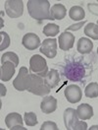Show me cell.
<instances>
[{
    "label": "cell",
    "mask_w": 98,
    "mask_h": 130,
    "mask_svg": "<svg viewBox=\"0 0 98 130\" xmlns=\"http://www.w3.org/2000/svg\"><path fill=\"white\" fill-rule=\"evenodd\" d=\"M28 11L31 17L37 20H51L50 17V3L48 0H29L28 1Z\"/></svg>",
    "instance_id": "obj_1"
},
{
    "label": "cell",
    "mask_w": 98,
    "mask_h": 130,
    "mask_svg": "<svg viewBox=\"0 0 98 130\" xmlns=\"http://www.w3.org/2000/svg\"><path fill=\"white\" fill-rule=\"evenodd\" d=\"M27 91L36 96H46L50 93V88L45 84L43 77L31 73V82Z\"/></svg>",
    "instance_id": "obj_2"
},
{
    "label": "cell",
    "mask_w": 98,
    "mask_h": 130,
    "mask_svg": "<svg viewBox=\"0 0 98 130\" xmlns=\"http://www.w3.org/2000/svg\"><path fill=\"white\" fill-rule=\"evenodd\" d=\"M30 72L44 77L48 72L46 60L38 54H34L30 60Z\"/></svg>",
    "instance_id": "obj_3"
},
{
    "label": "cell",
    "mask_w": 98,
    "mask_h": 130,
    "mask_svg": "<svg viewBox=\"0 0 98 130\" xmlns=\"http://www.w3.org/2000/svg\"><path fill=\"white\" fill-rule=\"evenodd\" d=\"M31 82V73L28 71V69L26 67H21L19 74L15 78V80L13 81V86L17 91H27L29 88Z\"/></svg>",
    "instance_id": "obj_4"
},
{
    "label": "cell",
    "mask_w": 98,
    "mask_h": 130,
    "mask_svg": "<svg viewBox=\"0 0 98 130\" xmlns=\"http://www.w3.org/2000/svg\"><path fill=\"white\" fill-rule=\"evenodd\" d=\"M5 11L10 18H19L24 13V3L22 0H7L5 1Z\"/></svg>",
    "instance_id": "obj_5"
},
{
    "label": "cell",
    "mask_w": 98,
    "mask_h": 130,
    "mask_svg": "<svg viewBox=\"0 0 98 130\" xmlns=\"http://www.w3.org/2000/svg\"><path fill=\"white\" fill-rule=\"evenodd\" d=\"M40 52L50 59L54 58L57 54V41L55 39L44 40L41 44Z\"/></svg>",
    "instance_id": "obj_6"
},
{
    "label": "cell",
    "mask_w": 98,
    "mask_h": 130,
    "mask_svg": "<svg viewBox=\"0 0 98 130\" xmlns=\"http://www.w3.org/2000/svg\"><path fill=\"white\" fill-rule=\"evenodd\" d=\"M65 97L67 101L71 104H77L79 103L82 97V89L77 85H70L68 86L64 91Z\"/></svg>",
    "instance_id": "obj_7"
},
{
    "label": "cell",
    "mask_w": 98,
    "mask_h": 130,
    "mask_svg": "<svg viewBox=\"0 0 98 130\" xmlns=\"http://www.w3.org/2000/svg\"><path fill=\"white\" fill-rule=\"evenodd\" d=\"M5 123L9 129H24L23 126V119L20 113L12 112L5 117Z\"/></svg>",
    "instance_id": "obj_8"
},
{
    "label": "cell",
    "mask_w": 98,
    "mask_h": 130,
    "mask_svg": "<svg viewBox=\"0 0 98 130\" xmlns=\"http://www.w3.org/2000/svg\"><path fill=\"white\" fill-rule=\"evenodd\" d=\"M75 43V36L69 32H62L59 36V47L62 50H69L74 46Z\"/></svg>",
    "instance_id": "obj_9"
},
{
    "label": "cell",
    "mask_w": 98,
    "mask_h": 130,
    "mask_svg": "<svg viewBox=\"0 0 98 130\" xmlns=\"http://www.w3.org/2000/svg\"><path fill=\"white\" fill-rule=\"evenodd\" d=\"M22 42H23V45L29 50H34L40 45L39 38L33 32L26 34L23 38Z\"/></svg>",
    "instance_id": "obj_10"
},
{
    "label": "cell",
    "mask_w": 98,
    "mask_h": 130,
    "mask_svg": "<svg viewBox=\"0 0 98 130\" xmlns=\"http://www.w3.org/2000/svg\"><path fill=\"white\" fill-rule=\"evenodd\" d=\"M15 68L16 66L12 62H5L1 65L0 68V79L1 81L8 82L12 79V77L15 74Z\"/></svg>",
    "instance_id": "obj_11"
},
{
    "label": "cell",
    "mask_w": 98,
    "mask_h": 130,
    "mask_svg": "<svg viewBox=\"0 0 98 130\" xmlns=\"http://www.w3.org/2000/svg\"><path fill=\"white\" fill-rule=\"evenodd\" d=\"M57 108V100L54 97H45L43 98L40 104V109L42 112L46 114L52 113Z\"/></svg>",
    "instance_id": "obj_12"
},
{
    "label": "cell",
    "mask_w": 98,
    "mask_h": 130,
    "mask_svg": "<svg viewBox=\"0 0 98 130\" xmlns=\"http://www.w3.org/2000/svg\"><path fill=\"white\" fill-rule=\"evenodd\" d=\"M64 123L67 129H73L74 125L79 121V116L77 114V110L74 108H67L64 112Z\"/></svg>",
    "instance_id": "obj_13"
},
{
    "label": "cell",
    "mask_w": 98,
    "mask_h": 130,
    "mask_svg": "<svg viewBox=\"0 0 98 130\" xmlns=\"http://www.w3.org/2000/svg\"><path fill=\"white\" fill-rule=\"evenodd\" d=\"M77 114L80 119L87 120L93 116V108L88 104H82L80 105L77 108Z\"/></svg>",
    "instance_id": "obj_14"
},
{
    "label": "cell",
    "mask_w": 98,
    "mask_h": 130,
    "mask_svg": "<svg viewBox=\"0 0 98 130\" xmlns=\"http://www.w3.org/2000/svg\"><path fill=\"white\" fill-rule=\"evenodd\" d=\"M44 78V82L45 84L48 86L50 89H53L59 84L60 81V76H59V72L55 69H51L50 71L47 72V74L43 77Z\"/></svg>",
    "instance_id": "obj_15"
},
{
    "label": "cell",
    "mask_w": 98,
    "mask_h": 130,
    "mask_svg": "<svg viewBox=\"0 0 98 130\" xmlns=\"http://www.w3.org/2000/svg\"><path fill=\"white\" fill-rule=\"evenodd\" d=\"M66 7L63 4H54L50 9L51 20H62L66 16Z\"/></svg>",
    "instance_id": "obj_16"
},
{
    "label": "cell",
    "mask_w": 98,
    "mask_h": 130,
    "mask_svg": "<svg viewBox=\"0 0 98 130\" xmlns=\"http://www.w3.org/2000/svg\"><path fill=\"white\" fill-rule=\"evenodd\" d=\"M78 51L82 54H86L91 52L93 48V42L87 38H81L78 41Z\"/></svg>",
    "instance_id": "obj_17"
},
{
    "label": "cell",
    "mask_w": 98,
    "mask_h": 130,
    "mask_svg": "<svg viewBox=\"0 0 98 130\" xmlns=\"http://www.w3.org/2000/svg\"><path fill=\"white\" fill-rule=\"evenodd\" d=\"M69 16L74 21H81L85 17V12L81 6H73L69 11Z\"/></svg>",
    "instance_id": "obj_18"
},
{
    "label": "cell",
    "mask_w": 98,
    "mask_h": 130,
    "mask_svg": "<svg viewBox=\"0 0 98 130\" xmlns=\"http://www.w3.org/2000/svg\"><path fill=\"white\" fill-rule=\"evenodd\" d=\"M84 34L92 40H98V26L94 23H88L84 27Z\"/></svg>",
    "instance_id": "obj_19"
},
{
    "label": "cell",
    "mask_w": 98,
    "mask_h": 130,
    "mask_svg": "<svg viewBox=\"0 0 98 130\" xmlns=\"http://www.w3.org/2000/svg\"><path fill=\"white\" fill-rule=\"evenodd\" d=\"M84 94L85 97L93 99V98L98 97V83L96 82H92L86 86V88L84 90Z\"/></svg>",
    "instance_id": "obj_20"
},
{
    "label": "cell",
    "mask_w": 98,
    "mask_h": 130,
    "mask_svg": "<svg viewBox=\"0 0 98 130\" xmlns=\"http://www.w3.org/2000/svg\"><path fill=\"white\" fill-rule=\"evenodd\" d=\"M59 31H60V27L58 25L49 23L44 27L43 35H45L46 37H55L59 34Z\"/></svg>",
    "instance_id": "obj_21"
},
{
    "label": "cell",
    "mask_w": 98,
    "mask_h": 130,
    "mask_svg": "<svg viewBox=\"0 0 98 130\" xmlns=\"http://www.w3.org/2000/svg\"><path fill=\"white\" fill-rule=\"evenodd\" d=\"M12 62L15 66L19 65V57L14 52H6L1 56V64L5 62Z\"/></svg>",
    "instance_id": "obj_22"
},
{
    "label": "cell",
    "mask_w": 98,
    "mask_h": 130,
    "mask_svg": "<svg viewBox=\"0 0 98 130\" xmlns=\"http://www.w3.org/2000/svg\"><path fill=\"white\" fill-rule=\"evenodd\" d=\"M24 123L28 126H35L37 124V117L34 112H26L24 114Z\"/></svg>",
    "instance_id": "obj_23"
},
{
    "label": "cell",
    "mask_w": 98,
    "mask_h": 130,
    "mask_svg": "<svg viewBox=\"0 0 98 130\" xmlns=\"http://www.w3.org/2000/svg\"><path fill=\"white\" fill-rule=\"evenodd\" d=\"M0 38H1V43H0V50H4L10 45V38L8 34L5 32H0Z\"/></svg>",
    "instance_id": "obj_24"
},
{
    "label": "cell",
    "mask_w": 98,
    "mask_h": 130,
    "mask_svg": "<svg viewBox=\"0 0 98 130\" xmlns=\"http://www.w3.org/2000/svg\"><path fill=\"white\" fill-rule=\"evenodd\" d=\"M47 129H52V130H57L58 129V126L57 124L55 122H52V121H46L44 122L42 125H41V128L40 130H47Z\"/></svg>",
    "instance_id": "obj_25"
},
{
    "label": "cell",
    "mask_w": 98,
    "mask_h": 130,
    "mask_svg": "<svg viewBox=\"0 0 98 130\" xmlns=\"http://www.w3.org/2000/svg\"><path fill=\"white\" fill-rule=\"evenodd\" d=\"M74 130H85L87 129V124L84 121H78L73 127Z\"/></svg>",
    "instance_id": "obj_26"
},
{
    "label": "cell",
    "mask_w": 98,
    "mask_h": 130,
    "mask_svg": "<svg viewBox=\"0 0 98 130\" xmlns=\"http://www.w3.org/2000/svg\"><path fill=\"white\" fill-rule=\"evenodd\" d=\"M87 7L89 9V12L93 15L98 16V4L97 3H89L87 4Z\"/></svg>",
    "instance_id": "obj_27"
},
{
    "label": "cell",
    "mask_w": 98,
    "mask_h": 130,
    "mask_svg": "<svg viewBox=\"0 0 98 130\" xmlns=\"http://www.w3.org/2000/svg\"><path fill=\"white\" fill-rule=\"evenodd\" d=\"M84 24H85V21L80 22V23H78V24H76V25H72V26H70V27L66 30V32H67V31H78V30H80Z\"/></svg>",
    "instance_id": "obj_28"
},
{
    "label": "cell",
    "mask_w": 98,
    "mask_h": 130,
    "mask_svg": "<svg viewBox=\"0 0 98 130\" xmlns=\"http://www.w3.org/2000/svg\"><path fill=\"white\" fill-rule=\"evenodd\" d=\"M5 94H6V88L3 86V84H1V96L4 97Z\"/></svg>",
    "instance_id": "obj_29"
},
{
    "label": "cell",
    "mask_w": 98,
    "mask_h": 130,
    "mask_svg": "<svg viewBox=\"0 0 98 130\" xmlns=\"http://www.w3.org/2000/svg\"><path fill=\"white\" fill-rule=\"evenodd\" d=\"M90 130H93V129H98V126H96V125H94V126H91L89 128Z\"/></svg>",
    "instance_id": "obj_30"
},
{
    "label": "cell",
    "mask_w": 98,
    "mask_h": 130,
    "mask_svg": "<svg viewBox=\"0 0 98 130\" xmlns=\"http://www.w3.org/2000/svg\"><path fill=\"white\" fill-rule=\"evenodd\" d=\"M97 54H98V47H97Z\"/></svg>",
    "instance_id": "obj_31"
},
{
    "label": "cell",
    "mask_w": 98,
    "mask_h": 130,
    "mask_svg": "<svg viewBox=\"0 0 98 130\" xmlns=\"http://www.w3.org/2000/svg\"><path fill=\"white\" fill-rule=\"evenodd\" d=\"M97 24H98V21H97Z\"/></svg>",
    "instance_id": "obj_32"
}]
</instances>
